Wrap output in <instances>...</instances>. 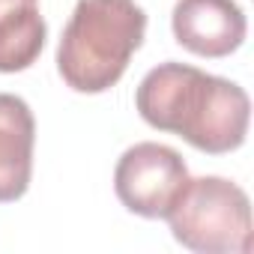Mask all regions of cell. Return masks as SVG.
I'll return each mask as SVG.
<instances>
[{
	"instance_id": "cell-1",
	"label": "cell",
	"mask_w": 254,
	"mask_h": 254,
	"mask_svg": "<svg viewBox=\"0 0 254 254\" xmlns=\"http://www.w3.org/2000/svg\"><path fill=\"white\" fill-rule=\"evenodd\" d=\"M135 108L147 126L174 132L209 156L239 150L251 120V99L239 84L174 60L141 78Z\"/></svg>"
},
{
	"instance_id": "cell-2",
	"label": "cell",
	"mask_w": 254,
	"mask_h": 254,
	"mask_svg": "<svg viewBox=\"0 0 254 254\" xmlns=\"http://www.w3.org/2000/svg\"><path fill=\"white\" fill-rule=\"evenodd\" d=\"M147 12L135 0H78L57 45V72L75 93H105L144 45Z\"/></svg>"
},
{
	"instance_id": "cell-3",
	"label": "cell",
	"mask_w": 254,
	"mask_h": 254,
	"mask_svg": "<svg viewBox=\"0 0 254 254\" xmlns=\"http://www.w3.org/2000/svg\"><path fill=\"white\" fill-rule=\"evenodd\" d=\"M168 224L174 239L197 254H248L254 242L248 194L224 177L189 180Z\"/></svg>"
},
{
	"instance_id": "cell-4",
	"label": "cell",
	"mask_w": 254,
	"mask_h": 254,
	"mask_svg": "<svg viewBox=\"0 0 254 254\" xmlns=\"http://www.w3.org/2000/svg\"><path fill=\"white\" fill-rule=\"evenodd\" d=\"M189 180L183 156L156 141L129 147L114 168V191L120 203L141 218H168Z\"/></svg>"
},
{
	"instance_id": "cell-5",
	"label": "cell",
	"mask_w": 254,
	"mask_h": 254,
	"mask_svg": "<svg viewBox=\"0 0 254 254\" xmlns=\"http://www.w3.org/2000/svg\"><path fill=\"white\" fill-rule=\"evenodd\" d=\"M174 39L197 57H230L248 33L236 0H177L171 12Z\"/></svg>"
},
{
	"instance_id": "cell-6",
	"label": "cell",
	"mask_w": 254,
	"mask_h": 254,
	"mask_svg": "<svg viewBox=\"0 0 254 254\" xmlns=\"http://www.w3.org/2000/svg\"><path fill=\"white\" fill-rule=\"evenodd\" d=\"M36 120L21 96L0 93V203L24 197L33 177Z\"/></svg>"
},
{
	"instance_id": "cell-7",
	"label": "cell",
	"mask_w": 254,
	"mask_h": 254,
	"mask_svg": "<svg viewBox=\"0 0 254 254\" xmlns=\"http://www.w3.org/2000/svg\"><path fill=\"white\" fill-rule=\"evenodd\" d=\"M45 18L39 6H24L0 15V72H24L30 69L45 48Z\"/></svg>"
},
{
	"instance_id": "cell-8",
	"label": "cell",
	"mask_w": 254,
	"mask_h": 254,
	"mask_svg": "<svg viewBox=\"0 0 254 254\" xmlns=\"http://www.w3.org/2000/svg\"><path fill=\"white\" fill-rule=\"evenodd\" d=\"M24 6H39V0H0V15H6L12 9H24Z\"/></svg>"
}]
</instances>
